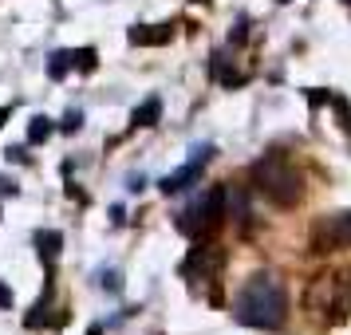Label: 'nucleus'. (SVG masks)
Returning a JSON list of instances; mask_svg holds the SVG:
<instances>
[{"label": "nucleus", "instance_id": "obj_1", "mask_svg": "<svg viewBox=\"0 0 351 335\" xmlns=\"http://www.w3.org/2000/svg\"><path fill=\"white\" fill-rule=\"evenodd\" d=\"M233 316L245 327H261V332H276L288 316V296L285 284L272 276V272H253L245 288L237 292V303H233Z\"/></svg>", "mask_w": 351, "mask_h": 335}, {"label": "nucleus", "instance_id": "obj_2", "mask_svg": "<svg viewBox=\"0 0 351 335\" xmlns=\"http://www.w3.org/2000/svg\"><path fill=\"white\" fill-rule=\"evenodd\" d=\"M253 186L256 193H265L272 206H296L304 197V177L296 174V166L280 154H265L253 162Z\"/></svg>", "mask_w": 351, "mask_h": 335}, {"label": "nucleus", "instance_id": "obj_3", "mask_svg": "<svg viewBox=\"0 0 351 335\" xmlns=\"http://www.w3.org/2000/svg\"><path fill=\"white\" fill-rule=\"evenodd\" d=\"M225 206H229V190L225 186H213L209 193H202L197 201H193L186 213H182V221H178V229L182 233H190V237H209L217 225H221V217H225Z\"/></svg>", "mask_w": 351, "mask_h": 335}, {"label": "nucleus", "instance_id": "obj_4", "mask_svg": "<svg viewBox=\"0 0 351 335\" xmlns=\"http://www.w3.org/2000/svg\"><path fill=\"white\" fill-rule=\"evenodd\" d=\"M308 308L319 312V316H328V312L348 316V312H351V284H348V276H316L312 288H308Z\"/></svg>", "mask_w": 351, "mask_h": 335}, {"label": "nucleus", "instance_id": "obj_5", "mask_svg": "<svg viewBox=\"0 0 351 335\" xmlns=\"http://www.w3.org/2000/svg\"><path fill=\"white\" fill-rule=\"evenodd\" d=\"M312 245H316V253H332V249L351 245V213L324 217V221L312 229Z\"/></svg>", "mask_w": 351, "mask_h": 335}, {"label": "nucleus", "instance_id": "obj_6", "mask_svg": "<svg viewBox=\"0 0 351 335\" xmlns=\"http://www.w3.org/2000/svg\"><path fill=\"white\" fill-rule=\"evenodd\" d=\"M221 264H225V253L217 245H197L190 253V260L182 264V272H186L190 280H213V276L221 272Z\"/></svg>", "mask_w": 351, "mask_h": 335}, {"label": "nucleus", "instance_id": "obj_7", "mask_svg": "<svg viewBox=\"0 0 351 335\" xmlns=\"http://www.w3.org/2000/svg\"><path fill=\"white\" fill-rule=\"evenodd\" d=\"M209 158H213V146H197V150H193V162H186L178 174L162 177V193H178V190H186V186H193V182L202 177Z\"/></svg>", "mask_w": 351, "mask_h": 335}, {"label": "nucleus", "instance_id": "obj_8", "mask_svg": "<svg viewBox=\"0 0 351 335\" xmlns=\"http://www.w3.org/2000/svg\"><path fill=\"white\" fill-rule=\"evenodd\" d=\"M127 40L134 48H154V44H170V40H174V28H170V24H158V28H154V24H134L127 32Z\"/></svg>", "mask_w": 351, "mask_h": 335}, {"label": "nucleus", "instance_id": "obj_9", "mask_svg": "<svg viewBox=\"0 0 351 335\" xmlns=\"http://www.w3.org/2000/svg\"><path fill=\"white\" fill-rule=\"evenodd\" d=\"M32 240H36V249L44 253V260H48V264L60 256V249H64V233H56V229H40Z\"/></svg>", "mask_w": 351, "mask_h": 335}, {"label": "nucleus", "instance_id": "obj_10", "mask_svg": "<svg viewBox=\"0 0 351 335\" xmlns=\"http://www.w3.org/2000/svg\"><path fill=\"white\" fill-rule=\"evenodd\" d=\"M158 114H162V99L150 95L146 103H138V107H134L130 123H134V127H154V123H158Z\"/></svg>", "mask_w": 351, "mask_h": 335}, {"label": "nucleus", "instance_id": "obj_11", "mask_svg": "<svg viewBox=\"0 0 351 335\" xmlns=\"http://www.w3.org/2000/svg\"><path fill=\"white\" fill-rule=\"evenodd\" d=\"M71 67H75V64H71V51H51V55H48V75H51L56 83L64 79Z\"/></svg>", "mask_w": 351, "mask_h": 335}, {"label": "nucleus", "instance_id": "obj_12", "mask_svg": "<svg viewBox=\"0 0 351 335\" xmlns=\"http://www.w3.org/2000/svg\"><path fill=\"white\" fill-rule=\"evenodd\" d=\"M51 138V119H44V114H36L32 123H28V142L40 146V142H48Z\"/></svg>", "mask_w": 351, "mask_h": 335}, {"label": "nucleus", "instance_id": "obj_13", "mask_svg": "<svg viewBox=\"0 0 351 335\" xmlns=\"http://www.w3.org/2000/svg\"><path fill=\"white\" fill-rule=\"evenodd\" d=\"M71 60H75V67H80V71H91L99 55H95L91 48H83V51H71Z\"/></svg>", "mask_w": 351, "mask_h": 335}, {"label": "nucleus", "instance_id": "obj_14", "mask_svg": "<svg viewBox=\"0 0 351 335\" xmlns=\"http://www.w3.org/2000/svg\"><path fill=\"white\" fill-rule=\"evenodd\" d=\"M80 123H83V114H80V111H71V114L64 119V134H75V130H80Z\"/></svg>", "mask_w": 351, "mask_h": 335}, {"label": "nucleus", "instance_id": "obj_15", "mask_svg": "<svg viewBox=\"0 0 351 335\" xmlns=\"http://www.w3.org/2000/svg\"><path fill=\"white\" fill-rule=\"evenodd\" d=\"M0 308H12V292H8L4 284H0Z\"/></svg>", "mask_w": 351, "mask_h": 335}, {"label": "nucleus", "instance_id": "obj_16", "mask_svg": "<svg viewBox=\"0 0 351 335\" xmlns=\"http://www.w3.org/2000/svg\"><path fill=\"white\" fill-rule=\"evenodd\" d=\"M8 114H12V111H8V107H4V111H0V127H4V123H8Z\"/></svg>", "mask_w": 351, "mask_h": 335}]
</instances>
